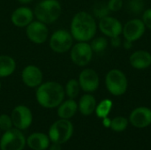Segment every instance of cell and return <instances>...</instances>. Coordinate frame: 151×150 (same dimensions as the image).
<instances>
[{
	"label": "cell",
	"instance_id": "1",
	"mask_svg": "<svg viewBox=\"0 0 151 150\" xmlns=\"http://www.w3.org/2000/svg\"><path fill=\"white\" fill-rule=\"evenodd\" d=\"M96 29L95 17L84 11L74 14L70 24V33L77 42L91 41L96 34Z\"/></svg>",
	"mask_w": 151,
	"mask_h": 150
},
{
	"label": "cell",
	"instance_id": "2",
	"mask_svg": "<svg viewBox=\"0 0 151 150\" xmlns=\"http://www.w3.org/2000/svg\"><path fill=\"white\" fill-rule=\"evenodd\" d=\"M65 93L64 87L57 81L42 82L36 88L35 97L38 103L46 109H54L64 101Z\"/></svg>",
	"mask_w": 151,
	"mask_h": 150
},
{
	"label": "cell",
	"instance_id": "3",
	"mask_svg": "<svg viewBox=\"0 0 151 150\" xmlns=\"http://www.w3.org/2000/svg\"><path fill=\"white\" fill-rule=\"evenodd\" d=\"M62 12V6L58 0H42L35 4L34 14L37 20L49 25L56 22Z\"/></svg>",
	"mask_w": 151,
	"mask_h": 150
},
{
	"label": "cell",
	"instance_id": "4",
	"mask_svg": "<svg viewBox=\"0 0 151 150\" xmlns=\"http://www.w3.org/2000/svg\"><path fill=\"white\" fill-rule=\"evenodd\" d=\"M107 90L115 96H120L127 92L128 80L126 74L119 69L110 70L105 76Z\"/></svg>",
	"mask_w": 151,
	"mask_h": 150
},
{
	"label": "cell",
	"instance_id": "5",
	"mask_svg": "<svg viewBox=\"0 0 151 150\" xmlns=\"http://www.w3.org/2000/svg\"><path fill=\"white\" fill-rule=\"evenodd\" d=\"M73 37L70 31L65 29H58L50 36L49 45L55 53L62 54L69 51L73 45Z\"/></svg>",
	"mask_w": 151,
	"mask_h": 150
},
{
	"label": "cell",
	"instance_id": "6",
	"mask_svg": "<svg viewBox=\"0 0 151 150\" xmlns=\"http://www.w3.org/2000/svg\"><path fill=\"white\" fill-rule=\"evenodd\" d=\"M73 133V124L69 119L61 118L56 121L50 128L49 135L53 143L62 144L69 141Z\"/></svg>",
	"mask_w": 151,
	"mask_h": 150
},
{
	"label": "cell",
	"instance_id": "7",
	"mask_svg": "<svg viewBox=\"0 0 151 150\" xmlns=\"http://www.w3.org/2000/svg\"><path fill=\"white\" fill-rule=\"evenodd\" d=\"M93 50L88 42H78L70 50L72 62L81 67L88 65L93 57Z\"/></svg>",
	"mask_w": 151,
	"mask_h": 150
},
{
	"label": "cell",
	"instance_id": "8",
	"mask_svg": "<svg viewBox=\"0 0 151 150\" xmlns=\"http://www.w3.org/2000/svg\"><path fill=\"white\" fill-rule=\"evenodd\" d=\"M26 144V139L17 128L5 131L0 141L1 150H22Z\"/></svg>",
	"mask_w": 151,
	"mask_h": 150
},
{
	"label": "cell",
	"instance_id": "9",
	"mask_svg": "<svg viewBox=\"0 0 151 150\" xmlns=\"http://www.w3.org/2000/svg\"><path fill=\"white\" fill-rule=\"evenodd\" d=\"M26 28V35L27 39L35 44H42L49 38V29L46 24L33 20Z\"/></svg>",
	"mask_w": 151,
	"mask_h": 150
},
{
	"label": "cell",
	"instance_id": "10",
	"mask_svg": "<svg viewBox=\"0 0 151 150\" xmlns=\"http://www.w3.org/2000/svg\"><path fill=\"white\" fill-rule=\"evenodd\" d=\"M78 81L81 89L87 93H92L97 90L100 84L98 73L91 68H86L79 74Z\"/></svg>",
	"mask_w": 151,
	"mask_h": 150
},
{
	"label": "cell",
	"instance_id": "11",
	"mask_svg": "<svg viewBox=\"0 0 151 150\" xmlns=\"http://www.w3.org/2000/svg\"><path fill=\"white\" fill-rule=\"evenodd\" d=\"M13 126L19 130H25L28 128L33 121L32 112L25 105H19L16 106L11 115Z\"/></svg>",
	"mask_w": 151,
	"mask_h": 150
},
{
	"label": "cell",
	"instance_id": "12",
	"mask_svg": "<svg viewBox=\"0 0 151 150\" xmlns=\"http://www.w3.org/2000/svg\"><path fill=\"white\" fill-rule=\"evenodd\" d=\"M146 30V27L142 19H133L128 20L122 29V34L125 40L129 42H136L142 37Z\"/></svg>",
	"mask_w": 151,
	"mask_h": 150
},
{
	"label": "cell",
	"instance_id": "13",
	"mask_svg": "<svg viewBox=\"0 0 151 150\" xmlns=\"http://www.w3.org/2000/svg\"><path fill=\"white\" fill-rule=\"evenodd\" d=\"M21 80L27 88H36L43 82V73L38 66L28 65L21 72Z\"/></svg>",
	"mask_w": 151,
	"mask_h": 150
},
{
	"label": "cell",
	"instance_id": "14",
	"mask_svg": "<svg viewBox=\"0 0 151 150\" xmlns=\"http://www.w3.org/2000/svg\"><path fill=\"white\" fill-rule=\"evenodd\" d=\"M98 27L105 36L111 38L115 36H119L122 34L123 25L118 19L107 16L99 19Z\"/></svg>",
	"mask_w": 151,
	"mask_h": 150
},
{
	"label": "cell",
	"instance_id": "15",
	"mask_svg": "<svg viewBox=\"0 0 151 150\" xmlns=\"http://www.w3.org/2000/svg\"><path fill=\"white\" fill-rule=\"evenodd\" d=\"M35 19L34 11L27 6H19L11 14V22L17 27H27Z\"/></svg>",
	"mask_w": 151,
	"mask_h": 150
},
{
	"label": "cell",
	"instance_id": "16",
	"mask_svg": "<svg viewBox=\"0 0 151 150\" xmlns=\"http://www.w3.org/2000/svg\"><path fill=\"white\" fill-rule=\"evenodd\" d=\"M131 124L137 128H144L151 124V110L147 107H138L134 109L129 117Z\"/></svg>",
	"mask_w": 151,
	"mask_h": 150
},
{
	"label": "cell",
	"instance_id": "17",
	"mask_svg": "<svg viewBox=\"0 0 151 150\" xmlns=\"http://www.w3.org/2000/svg\"><path fill=\"white\" fill-rule=\"evenodd\" d=\"M129 63L132 67L137 70H144L151 65V54L143 50H136L131 54Z\"/></svg>",
	"mask_w": 151,
	"mask_h": 150
},
{
	"label": "cell",
	"instance_id": "18",
	"mask_svg": "<svg viewBox=\"0 0 151 150\" xmlns=\"http://www.w3.org/2000/svg\"><path fill=\"white\" fill-rule=\"evenodd\" d=\"M78 111V103L74 101V99H68L66 101H63L58 109V115L60 118L69 119L73 118Z\"/></svg>",
	"mask_w": 151,
	"mask_h": 150
},
{
	"label": "cell",
	"instance_id": "19",
	"mask_svg": "<svg viewBox=\"0 0 151 150\" xmlns=\"http://www.w3.org/2000/svg\"><path fill=\"white\" fill-rule=\"evenodd\" d=\"M96 108V100L90 94H85L81 96L78 103L80 112L84 116L91 115Z\"/></svg>",
	"mask_w": 151,
	"mask_h": 150
},
{
	"label": "cell",
	"instance_id": "20",
	"mask_svg": "<svg viewBox=\"0 0 151 150\" xmlns=\"http://www.w3.org/2000/svg\"><path fill=\"white\" fill-rule=\"evenodd\" d=\"M49 137L41 133H33L27 139V145L34 150H45L49 148Z\"/></svg>",
	"mask_w": 151,
	"mask_h": 150
},
{
	"label": "cell",
	"instance_id": "21",
	"mask_svg": "<svg viewBox=\"0 0 151 150\" xmlns=\"http://www.w3.org/2000/svg\"><path fill=\"white\" fill-rule=\"evenodd\" d=\"M16 61L9 55H0V79L11 76L16 70Z\"/></svg>",
	"mask_w": 151,
	"mask_h": 150
},
{
	"label": "cell",
	"instance_id": "22",
	"mask_svg": "<svg viewBox=\"0 0 151 150\" xmlns=\"http://www.w3.org/2000/svg\"><path fill=\"white\" fill-rule=\"evenodd\" d=\"M81 90V87L78 80L70 79L65 86V93L70 99H74L78 96Z\"/></svg>",
	"mask_w": 151,
	"mask_h": 150
},
{
	"label": "cell",
	"instance_id": "23",
	"mask_svg": "<svg viewBox=\"0 0 151 150\" xmlns=\"http://www.w3.org/2000/svg\"><path fill=\"white\" fill-rule=\"evenodd\" d=\"M110 12L111 11L106 3H96L92 8V13L95 19L96 18L98 19H101L103 18L110 16Z\"/></svg>",
	"mask_w": 151,
	"mask_h": 150
},
{
	"label": "cell",
	"instance_id": "24",
	"mask_svg": "<svg viewBox=\"0 0 151 150\" xmlns=\"http://www.w3.org/2000/svg\"><path fill=\"white\" fill-rule=\"evenodd\" d=\"M111 108H112V102L109 99H104L102 102H100L98 105H96V113L98 118H104L108 117Z\"/></svg>",
	"mask_w": 151,
	"mask_h": 150
},
{
	"label": "cell",
	"instance_id": "25",
	"mask_svg": "<svg viewBox=\"0 0 151 150\" xmlns=\"http://www.w3.org/2000/svg\"><path fill=\"white\" fill-rule=\"evenodd\" d=\"M145 3L143 0H128L127 3V9L129 13L134 15L142 14L144 11Z\"/></svg>",
	"mask_w": 151,
	"mask_h": 150
},
{
	"label": "cell",
	"instance_id": "26",
	"mask_svg": "<svg viewBox=\"0 0 151 150\" xmlns=\"http://www.w3.org/2000/svg\"><path fill=\"white\" fill-rule=\"evenodd\" d=\"M109 42L106 37L104 36H98L92 39V42L90 43V46L92 48L93 52L96 53H101L104 51L108 47Z\"/></svg>",
	"mask_w": 151,
	"mask_h": 150
},
{
	"label": "cell",
	"instance_id": "27",
	"mask_svg": "<svg viewBox=\"0 0 151 150\" xmlns=\"http://www.w3.org/2000/svg\"><path fill=\"white\" fill-rule=\"evenodd\" d=\"M127 126H128V121L124 117H117L113 118L111 122V128L118 133L125 131Z\"/></svg>",
	"mask_w": 151,
	"mask_h": 150
},
{
	"label": "cell",
	"instance_id": "28",
	"mask_svg": "<svg viewBox=\"0 0 151 150\" xmlns=\"http://www.w3.org/2000/svg\"><path fill=\"white\" fill-rule=\"evenodd\" d=\"M13 124H12V118L9 117L6 114H2L0 115V129L3 131H8L10 129H12Z\"/></svg>",
	"mask_w": 151,
	"mask_h": 150
},
{
	"label": "cell",
	"instance_id": "29",
	"mask_svg": "<svg viewBox=\"0 0 151 150\" xmlns=\"http://www.w3.org/2000/svg\"><path fill=\"white\" fill-rule=\"evenodd\" d=\"M107 4L111 11H119L122 9L124 3L123 0H109Z\"/></svg>",
	"mask_w": 151,
	"mask_h": 150
},
{
	"label": "cell",
	"instance_id": "30",
	"mask_svg": "<svg viewBox=\"0 0 151 150\" xmlns=\"http://www.w3.org/2000/svg\"><path fill=\"white\" fill-rule=\"evenodd\" d=\"M142 20L144 23L146 27H148L149 29H151V8L144 10V11L142 12Z\"/></svg>",
	"mask_w": 151,
	"mask_h": 150
},
{
	"label": "cell",
	"instance_id": "31",
	"mask_svg": "<svg viewBox=\"0 0 151 150\" xmlns=\"http://www.w3.org/2000/svg\"><path fill=\"white\" fill-rule=\"evenodd\" d=\"M111 44L112 47L114 48H119L122 45V41L119 36H115V37H111Z\"/></svg>",
	"mask_w": 151,
	"mask_h": 150
},
{
	"label": "cell",
	"instance_id": "32",
	"mask_svg": "<svg viewBox=\"0 0 151 150\" xmlns=\"http://www.w3.org/2000/svg\"><path fill=\"white\" fill-rule=\"evenodd\" d=\"M132 43H133L132 42H129V41H127V40H125L123 46H124V48H125V49L128 50V49H131V48H132V46H133V44H132Z\"/></svg>",
	"mask_w": 151,
	"mask_h": 150
},
{
	"label": "cell",
	"instance_id": "33",
	"mask_svg": "<svg viewBox=\"0 0 151 150\" xmlns=\"http://www.w3.org/2000/svg\"><path fill=\"white\" fill-rule=\"evenodd\" d=\"M50 150H62L61 149V146L58 143H54L53 145H51L50 147Z\"/></svg>",
	"mask_w": 151,
	"mask_h": 150
},
{
	"label": "cell",
	"instance_id": "34",
	"mask_svg": "<svg viewBox=\"0 0 151 150\" xmlns=\"http://www.w3.org/2000/svg\"><path fill=\"white\" fill-rule=\"evenodd\" d=\"M104 119V126H106V127H111V120H110L107 117L106 118H103Z\"/></svg>",
	"mask_w": 151,
	"mask_h": 150
},
{
	"label": "cell",
	"instance_id": "35",
	"mask_svg": "<svg viewBox=\"0 0 151 150\" xmlns=\"http://www.w3.org/2000/svg\"><path fill=\"white\" fill-rule=\"evenodd\" d=\"M18 1H19V3H20L22 4H27L33 2L34 0H18Z\"/></svg>",
	"mask_w": 151,
	"mask_h": 150
},
{
	"label": "cell",
	"instance_id": "36",
	"mask_svg": "<svg viewBox=\"0 0 151 150\" xmlns=\"http://www.w3.org/2000/svg\"><path fill=\"white\" fill-rule=\"evenodd\" d=\"M1 88H2V82H1V80H0V90H1Z\"/></svg>",
	"mask_w": 151,
	"mask_h": 150
}]
</instances>
